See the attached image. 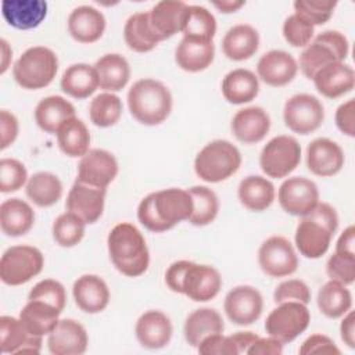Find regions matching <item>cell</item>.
<instances>
[{
	"instance_id": "6da1fadb",
	"label": "cell",
	"mask_w": 355,
	"mask_h": 355,
	"mask_svg": "<svg viewBox=\"0 0 355 355\" xmlns=\"http://www.w3.org/2000/svg\"><path fill=\"white\" fill-rule=\"evenodd\" d=\"M193 212V200L187 190L171 187L146 196L137 207L139 222L154 233L175 227L182 220H189Z\"/></svg>"
},
{
	"instance_id": "7a4b0ae2",
	"label": "cell",
	"mask_w": 355,
	"mask_h": 355,
	"mask_svg": "<svg viewBox=\"0 0 355 355\" xmlns=\"http://www.w3.org/2000/svg\"><path fill=\"white\" fill-rule=\"evenodd\" d=\"M108 254L118 272L128 277L143 275L150 263V254L141 232L129 222L115 225L107 237Z\"/></svg>"
},
{
	"instance_id": "3957f363",
	"label": "cell",
	"mask_w": 355,
	"mask_h": 355,
	"mask_svg": "<svg viewBox=\"0 0 355 355\" xmlns=\"http://www.w3.org/2000/svg\"><path fill=\"white\" fill-rule=\"evenodd\" d=\"M165 283L173 291L197 302L215 298L222 287L220 273L209 265L176 261L165 272Z\"/></svg>"
},
{
	"instance_id": "277c9868",
	"label": "cell",
	"mask_w": 355,
	"mask_h": 355,
	"mask_svg": "<svg viewBox=\"0 0 355 355\" xmlns=\"http://www.w3.org/2000/svg\"><path fill=\"white\" fill-rule=\"evenodd\" d=\"M338 227L336 209L327 202H319L315 209L301 216L295 229V245L305 258L316 259L324 255Z\"/></svg>"
},
{
	"instance_id": "5b68a950",
	"label": "cell",
	"mask_w": 355,
	"mask_h": 355,
	"mask_svg": "<svg viewBox=\"0 0 355 355\" xmlns=\"http://www.w3.org/2000/svg\"><path fill=\"white\" fill-rule=\"evenodd\" d=\"M128 107L137 122L148 126L159 125L172 111V94L159 80L140 79L128 92Z\"/></svg>"
},
{
	"instance_id": "8992f818",
	"label": "cell",
	"mask_w": 355,
	"mask_h": 355,
	"mask_svg": "<svg viewBox=\"0 0 355 355\" xmlns=\"http://www.w3.org/2000/svg\"><path fill=\"white\" fill-rule=\"evenodd\" d=\"M241 165L239 148L227 140H214L204 146L194 159L197 176L208 183H219L230 178Z\"/></svg>"
},
{
	"instance_id": "52a82bcc",
	"label": "cell",
	"mask_w": 355,
	"mask_h": 355,
	"mask_svg": "<svg viewBox=\"0 0 355 355\" xmlns=\"http://www.w3.org/2000/svg\"><path fill=\"white\" fill-rule=\"evenodd\" d=\"M58 71L55 53L44 46H35L22 53L12 67L15 82L29 90L49 86Z\"/></svg>"
},
{
	"instance_id": "ba28073f",
	"label": "cell",
	"mask_w": 355,
	"mask_h": 355,
	"mask_svg": "<svg viewBox=\"0 0 355 355\" xmlns=\"http://www.w3.org/2000/svg\"><path fill=\"white\" fill-rule=\"evenodd\" d=\"M349 53V43L338 31H324L311 42L300 54V69L308 79L323 67L333 62H343Z\"/></svg>"
},
{
	"instance_id": "9c48e42d",
	"label": "cell",
	"mask_w": 355,
	"mask_h": 355,
	"mask_svg": "<svg viewBox=\"0 0 355 355\" xmlns=\"http://www.w3.org/2000/svg\"><path fill=\"white\" fill-rule=\"evenodd\" d=\"M44 265L43 254L32 245L7 248L0 259V279L4 284L19 286L37 276Z\"/></svg>"
},
{
	"instance_id": "30bf717a",
	"label": "cell",
	"mask_w": 355,
	"mask_h": 355,
	"mask_svg": "<svg viewBox=\"0 0 355 355\" xmlns=\"http://www.w3.org/2000/svg\"><path fill=\"white\" fill-rule=\"evenodd\" d=\"M311 322V313L305 304L287 301L277 304L265 320V330L270 337L280 343H291L306 330Z\"/></svg>"
},
{
	"instance_id": "8fae6325",
	"label": "cell",
	"mask_w": 355,
	"mask_h": 355,
	"mask_svg": "<svg viewBox=\"0 0 355 355\" xmlns=\"http://www.w3.org/2000/svg\"><path fill=\"white\" fill-rule=\"evenodd\" d=\"M301 161V146L293 136H276L262 148L259 165L269 178L288 176Z\"/></svg>"
},
{
	"instance_id": "7c38bea8",
	"label": "cell",
	"mask_w": 355,
	"mask_h": 355,
	"mask_svg": "<svg viewBox=\"0 0 355 355\" xmlns=\"http://www.w3.org/2000/svg\"><path fill=\"white\" fill-rule=\"evenodd\" d=\"M286 126L300 135L315 132L324 119L323 104L312 94L300 93L291 96L283 110Z\"/></svg>"
},
{
	"instance_id": "4fadbf2b",
	"label": "cell",
	"mask_w": 355,
	"mask_h": 355,
	"mask_svg": "<svg viewBox=\"0 0 355 355\" xmlns=\"http://www.w3.org/2000/svg\"><path fill=\"white\" fill-rule=\"evenodd\" d=\"M262 272L270 277L290 276L298 269V258L293 244L283 236H270L258 250Z\"/></svg>"
},
{
	"instance_id": "5bb4252c",
	"label": "cell",
	"mask_w": 355,
	"mask_h": 355,
	"mask_svg": "<svg viewBox=\"0 0 355 355\" xmlns=\"http://www.w3.org/2000/svg\"><path fill=\"white\" fill-rule=\"evenodd\" d=\"M277 198L287 214L304 216L319 204V190L311 179L294 176L280 184Z\"/></svg>"
},
{
	"instance_id": "9a60e30c",
	"label": "cell",
	"mask_w": 355,
	"mask_h": 355,
	"mask_svg": "<svg viewBox=\"0 0 355 355\" xmlns=\"http://www.w3.org/2000/svg\"><path fill=\"white\" fill-rule=\"evenodd\" d=\"M223 308L234 324L248 326L259 319L263 309V300L255 287L247 284L237 286L226 294Z\"/></svg>"
},
{
	"instance_id": "2e32d148",
	"label": "cell",
	"mask_w": 355,
	"mask_h": 355,
	"mask_svg": "<svg viewBox=\"0 0 355 355\" xmlns=\"http://www.w3.org/2000/svg\"><path fill=\"white\" fill-rule=\"evenodd\" d=\"M118 175L116 158L107 150H89L79 161L76 182L107 189Z\"/></svg>"
},
{
	"instance_id": "e0dca14e",
	"label": "cell",
	"mask_w": 355,
	"mask_h": 355,
	"mask_svg": "<svg viewBox=\"0 0 355 355\" xmlns=\"http://www.w3.org/2000/svg\"><path fill=\"white\" fill-rule=\"evenodd\" d=\"M105 194L107 190L103 187H94L75 180L68 193L65 207L86 225H90L97 222L103 215Z\"/></svg>"
},
{
	"instance_id": "ac0fdd59",
	"label": "cell",
	"mask_w": 355,
	"mask_h": 355,
	"mask_svg": "<svg viewBox=\"0 0 355 355\" xmlns=\"http://www.w3.org/2000/svg\"><path fill=\"white\" fill-rule=\"evenodd\" d=\"M306 166L316 176H333L344 166L343 148L327 137L315 139L306 148Z\"/></svg>"
},
{
	"instance_id": "d6986e66",
	"label": "cell",
	"mask_w": 355,
	"mask_h": 355,
	"mask_svg": "<svg viewBox=\"0 0 355 355\" xmlns=\"http://www.w3.org/2000/svg\"><path fill=\"white\" fill-rule=\"evenodd\" d=\"M189 4L178 0H162L148 11V24L158 42L182 32Z\"/></svg>"
},
{
	"instance_id": "ffe728a7",
	"label": "cell",
	"mask_w": 355,
	"mask_h": 355,
	"mask_svg": "<svg viewBox=\"0 0 355 355\" xmlns=\"http://www.w3.org/2000/svg\"><path fill=\"white\" fill-rule=\"evenodd\" d=\"M86 329L73 319L58 320L49 334L47 345L53 355H80L87 349Z\"/></svg>"
},
{
	"instance_id": "44dd1931",
	"label": "cell",
	"mask_w": 355,
	"mask_h": 355,
	"mask_svg": "<svg viewBox=\"0 0 355 355\" xmlns=\"http://www.w3.org/2000/svg\"><path fill=\"white\" fill-rule=\"evenodd\" d=\"M258 76L269 86H284L290 83L297 72L295 58L284 50H270L265 53L257 64Z\"/></svg>"
},
{
	"instance_id": "7402d4cb",
	"label": "cell",
	"mask_w": 355,
	"mask_h": 355,
	"mask_svg": "<svg viewBox=\"0 0 355 355\" xmlns=\"http://www.w3.org/2000/svg\"><path fill=\"white\" fill-rule=\"evenodd\" d=\"M73 300L78 308L86 313H98L110 302L107 283L97 275H83L78 277L72 287Z\"/></svg>"
},
{
	"instance_id": "603a6c76",
	"label": "cell",
	"mask_w": 355,
	"mask_h": 355,
	"mask_svg": "<svg viewBox=\"0 0 355 355\" xmlns=\"http://www.w3.org/2000/svg\"><path fill=\"white\" fill-rule=\"evenodd\" d=\"M270 129V118L261 107H247L239 110L232 119V132L244 144L261 141Z\"/></svg>"
},
{
	"instance_id": "cb8c5ba5",
	"label": "cell",
	"mask_w": 355,
	"mask_h": 355,
	"mask_svg": "<svg viewBox=\"0 0 355 355\" xmlns=\"http://www.w3.org/2000/svg\"><path fill=\"white\" fill-rule=\"evenodd\" d=\"M136 337L139 343L150 349L164 348L172 337V323L161 311H147L136 322Z\"/></svg>"
},
{
	"instance_id": "d4e9b609",
	"label": "cell",
	"mask_w": 355,
	"mask_h": 355,
	"mask_svg": "<svg viewBox=\"0 0 355 355\" xmlns=\"http://www.w3.org/2000/svg\"><path fill=\"white\" fill-rule=\"evenodd\" d=\"M312 80L322 96L337 98L354 89L355 73L348 64L333 62L319 69Z\"/></svg>"
},
{
	"instance_id": "484cf974",
	"label": "cell",
	"mask_w": 355,
	"mask_h": 355,
	"mask_svg": "<svg viewBox=\"0 0 355 355\" xmlns=\"http://www.w3.org/2000/svg\"><path fill=\"white\" fill-rule=\"evenodd\" d=\"M0 344L3 354H37L42 348V337L29 334L19 318L4 315L0 318Z\"/></svg>"
},
{
	"instance_id": "4316f807",
	"label": "cell",
	"mask_w": 355,
	"mask_h": 355,
	"mask_svg": "<svg viewBox=\"0 0 355 355\" xmlns=\"http://www.w3.org/2000/svg\"><path fill=\"white\" fill-rule=\"evenodd\" d=\"M104 31V14L92 6H79L68 17V32L79 43H94Z\"/></svg>"
},
{
	"instance_id": "83f0119b",
	"label": "cell",
	"mask_w": 355,
	"mask_h": 355,
	"mask_svg": "<svg viewBox=\"0 0 355 355\" xmlns=\"http://www.w3.org/2000/svg\"><path fill=\"white\" fill-rule=\"evenodd\" d=\"M1 14L8 25L17 29L39 26L47 15V3L43 0H4Z\"/></svg>"
},
{
	"instance_id": "f1b7e54d",
	"label": "cell",
	"mask_w": 355,
	"mask_h": 355,
	"mask_svg": "<svg viewBox=\"0 0 355 355\" xmlns=\"http://www.w3.org/2000/svg\"><path fill=\"white\" fill-rule=\"evenodd\" d=\"M215 57L214 42L183 37L176 47L175 61L187 72H200L208 68Z\"/></svg>"
},
{
	"instance_id": "f546056e",
	"label": "cell",
	"mask_w": 355,
	"mask_h": 355,
	"mask_svg": "<svg viewBox=\"0 0 355 355\" xmlns=\"http://www.w3.org/2000/svg\"><path fill=\"white\" fill-rule=\"evenodd\" d=\"M259 47V33L248 24L232 26L222 39L223 54L233 61H243L252 57Z\"/></svg>"
},
{
	"instance_id": "4dcf8cb0",
	"label": "cell",
	"mask_w": 355,
	"mask_h": 355,
	"mask_svg": "<svg viewBox=\"0 0 355 355\" xmlns=\"http://www.w3.org/2000/svg\"><path fill=\"white\" fill-rule=\"evenodd\" d=\"M61 312L58 308L43 301L28 300V304L19 312V319L29 334L43 337L54 330Z\"/></svg>"
},
{
	"instance_id": "1f68e13d",
	"label": "cell",
	"mask_w": 355,
	"mask_h": 355,
	"mask_svg": "<svg viewBox=\"0 0 355 355\" xmlns=\"http://www.w3.org/2000/svg\"><path fill=\"white\" fill-rule=\"evenodd\" d=\"M35 222L32 207L21 198H8L0 205V226L4 234L18 237L28 233Z\"/></svg>"
},
{
	"instance_id": "d6a6232c",
	"label": "cell",
	"mask_w": 355,
	"mask_h": 355,
	"mask_svg": "<svg viewBox=\"0 0 355 355\" xmlns=\"http://www.w3.org/2000/svg\"><path fill=\"white\" fill-rule=\"evenodd\" d=\"M73 116L75 107L61 96L44 97L35 108V121L47 133H57L58 128Z\"/></svg>"
},
{
	"instance_id": "836d02e7",
	"label": "cell",
	"mask_w": 355,
	"mask_h": 355,
	"mask_svg": "<svg viewBox=\"0 0 355 355\" xmlns=\"http://www.w3.org/2000/svg\"><path fill=\"white\" fill-rule=\"evenodd\" d=\"M225 323L218 311L212 308H200L193 311L184 322V338L191 347L198 344L208 336L223 333Z\"/></svg>"
},
{
	"instance_id": "e575fe53",
	"label": "cell",
	"mask_w": 355,
	"mask_h": 355,
	"mask_svg": "<svg viewBox=\"0 0 355 355\" xmlns=\"http://www.w3.org/2000/svg\"><path fill=\"white\" fill-rule=\"evenodd\" d=\"M98 86L105 92L122 90L130 78V67L125 57L116 53H110L98 58L94 64Z\"/></svg>"
},
{
	"instance_id": "d590c367",
	"label": "cell",
	"mask_w": 355,
	"mask_h": 355,
	"mask_svg": "<svg viewBox=\"0 0 355 355\" xmlns=\"http://www.w3.org/2000/svg\"><path fill=\"white\" fill-rule=\"evenodd\" d=\"M61 89L68 96L82 100L92 96L98 87V76L96 68L78 62L69 65L61 78Z\"/></svg>"
},
{
	"instance_id": "8d00e7d4",
	"label": "cell",
	"mask_w": 355,
	"mask_h": 355,
	"mask_svg": "<svg viewBox=\"0 0 355 355\" xmlns=\"http://www.w3.org/2000/svg\"><path fill=\"white\" fill-rule=\"evenodd\" d=\"M237 196L247 209L261 212L272 205L275 200V186L266 178L251 175L240 182Z\"/></svg>"
},
{
	"instance_id": "74e56055",
	"label": "cell",
	"mask_w": 355,
	"mask_h": 355,
	"mask_svg": "<svg viewBox=\"0 0 355 355\" xmlns=\"http://www.w3.org/2000/svg\"><path fill=\"white\" fill-rule=\"evenodd\" d=\"M258 78L244 68L230 71L222 80V94L232 104L250 103L258 96Z\"/></svg>"
},
{
	"instance_id": "f35d334b",
	"label": "cell",
	"mask_w": 355,
	"mask_h": 355,
	"mask_svg": "<svg viewBox=\"0 0 355 355\" xmlns=\"http://www.w3.org/2000/svg\"><path fill=\"white\" fill-rule=\"evenodd\" d=\"M60 150L68 157H83L89 151L90 133L83 121L73 116L65 121L57 130Z\"/></svg>"
},
{
	"instance_id": "ab89813d",
	"label": "cell",
	"mask_w": 355,
	"mask_h": 355,
	"mask_svg": "<svg viewBox=\"0 0 355 355\" xmlns=\"http://www.w3.org/2000/svg\"><path fill=\"white\" fill-rule=\"evenodd\" d=\"M318 306L324 316L337 319L351 309V291L345 287V284L336 280H329L318 293Z\"/></svg>"
},
{
	"instance_id": "60d3db41",
	"label": "cell",
	"mask_w": 355,
	"mask_h": 355,
	"mask_svg": "<svg viewBox=\"0 0 355 355\" xmlns=\"http://www.w3.org/2000/svg\"><path fill=\"white\" fill-rule=\"evenodd\" d=\"M26 196L37 207L46 208L54 205L62 196V183L51 172H37L26 183Z\"/></svg>"
},
{
	"instance_id": "b9f144b4",
	"label": "cell",
	"mask_w": 355,
	"mask_h": 355,
	"mask_svg": "<svg viewBox=\"0 0 355 355\" xmlns=\"http://www.w3.org/2000/svg\"><path fill=\"white\" fill-rule=\"evenodd\" d=\"M123 37L128 47L137 53H147L159 43L148 24V11L136 12L128 18L123 26Z\"/></svg>"
},
{
	"instance_id": "7bdbcfd3",
	"label": "cell",
	"mask_w": 355,
	"mask_h": 355,
	"mask_svg": "<svg viewBox=\"0 0 355 355\" xmlns=\"http://www.w3.org/2000/svg\"><path fill=\"white\" fill-rule=\"evenodd\" d=\"M182 32L183 37L211 42L216 33V19L205 7L189 6Z\"/></svg>"
},
{
	"instance_id": "ee69618b",
	"label": "cell",
	"mask_w": 355,
	"mask_h": 355,
	"mask_svg": "<svg viewBox=\"0 0 355 355\" xmlns=\"http://www.w3.org/2000/svg\"><path fill=\"white\" fill-rule=\"evenodd\" d=\"M187 191L193 200V212L189 222L194 226H205L214 222L219 211V201L214 190L207 186H194Z\"/></svg>"
},
{
	"instance_id": "f6af8a7d",
	"label": "cell",
	"mask_w": 355,
	"mask_h": 355,
	"mask_svg": "<svg viewBox=\"0 0 355 355\" xmlns=\"http://www.w3.org/2000/svg\"><path fill=\"white\" fill-rule=\"evenodd\" d=\"M122 115V101L114 93L97 94L89 105L90 121L98 128H108L115 125Z\"/></svg>"
},
{
	"instance_id": "bcb514c9",
	"label": "cell",
	"mask_w": 355,
	"mask_h": 355,
	"mask_svg": "<svg viewBox=\"0 0 355 355\" xmlns=\"http://www.w3.org/2000/svg\"><path fill=\"white\" fill-rule=\"evenodd\" d=\"M85 222L72 212L58 215L53 223V237L61 247H73L85 236Z\"/></svg>"
},
{
	"instance_id": "7dc6e473",
	"label": "cell",
	"mask_w": 355,
	"mask_h": 355,
	"mask_svg": "<svg viewBox=\"0 0 355 355\" xmlns=\"http://www.w3.org/2000/svg\"><path fill=\"white\" fill-rule=\"evenodd\" d=\"M336 6L337 1L331 0H297L294 1V14L312 26L323 25L331 18Z\"/></svg>"
},
{
	"instance_id": "c3c4849f",
	"label": "cell",
	"mask_w": 355,
	"mask_h": 355,
	"mask_svg": "<svg viewBox=\"0 0 355 355\" xmlns=\"http://www.w3.org/2000/svg\"><path fill=\"white\" fill-rule=\"evenodd\" d=\"M28 179L26 168L14 158H3L0 161V191L11 193L19 190Z\"/></svg>"
},
{
	"instance_id": "681fc988",
	"label": "cell",
	"mask_w": 355,
	"mask_h": 355,
	"mask_svg": "<svg viewBox=\"0 0 355 355\" xmlns=\"http://www.w3.org/2000/svg\"><path fill=\"white\" fill-rule=\"evenodd\" d=\"M28 300H39L46 304H50L60 311H64L67 302V294L64 286L53 279H44L33 286Z\"/></svg>"
},
{
	"instance_id": "f907efd6",
	"label": "cell",
	"mask_w": 355,
	"mask_h": 355,
	"mask_svg": "<svg viewBox=\"0 0 355 355\" xmlns=\"http://www.w3.org/2000/svg\"><path fill=\"white\" fill-rule=\"evenodd\" d=\"M283 36L293 47H305L313 37V26L297 14H293L284 19Z\"/></svg>"
},
{
	"instance_id": "816d5d0a",
	"label": "cell",
	"mask_w": 355,
	"mask_h": 355,
	"mask_svg": "<svg viewBox=\"0 0 355 355\" xmlns=\"http://www.w3.org/2000/svg\"><path fill=\"white\" fill-rule=\"evenodd\" d=\"M273 301L276 304L297 301L306 305L311 301V290L305 282L300 279H290V280L282 282L276 287L273 293Z\"/></svg>"
},
{
	"instance_id": "f5cc1de1",
	"label": "cell",
	"mask_w": 355,
	"mask_h": 355,
	"mask_svg": "<svg viewBox=\"0 0 355 355\" xmlns=\"http://www.w3.org/2000/svg\"><path fill=\"white\" fill-rule=\"evenodd\" d=\"M326 272L330 280L340 282L345 286L352 284L355 280V258L334 252L327 261Z\"/></svg>"
},
{
	"instance_id": "db71d44e",
	"label": "cell",
	"mask_w": 355,
	"mask_h": 355,
	"mask_svg": "<svg viewBox=\"0 0 355 355\" xmlns=\"http://www.w3.org/2000/svg\"><path fill=\"white\" fill-rule=\"evenodd\" d=\"M197 349L202 355H239L237 348L230 336L225 337L222 333L205 337L198 344Z\"/></svg>"
},
{
	"instance_id": "11a10c76",
	"label": "cell",
	"mask_w": 355,
	"mask_h": 355,
	"mask_svg": "<svg viewBox=\"0 0 355 355\" xmlns=\"http://www.w3.org/2000/svg\"><path fill=\"white\" fill-rule=\"evenodd\" d=\"M298 352L301 355L309 354H340V349L334 344V341L324 336V334H312L308 337L302 345L300 347Z\"/></svg>"
},
{
	"instance_id": "9f6ffc18",
	"label": "cell",
	"mask_w": 355,
	"mask_h": 355,
	"mask_svg": "<svg viewBox=\"0 0 355 355\" xmlns=\"http://www.w3.org/2000/svg\"><path fill=\"white\" fill-rule=\"evenodd\" d=\"M336 125L344 135L355 136V100L349 98L336 111Z\"/></svg>"
},
{
	"instance_id": "6f0895ef",
	"label": "cell",
	"mask_w": 355,
	"mask_h": 355,
	"mask_svg": "<svg viewBox=\"0 0 355 355\" xmlns=\"http://www.w3.org/2000/svg\"><path fill=\"white\" fill-rule=\"evenodd\" d=\"M0 148L6 150L18 136V119L7 110L0 111Z\"/></svg>"
},
{
	"instance_id": "680465c9",
	"label": "cell",
	"mask_w": 355,
	"mask_h": 355,
	"mask_svg": "<svg viewBox=\"0 0 355 355\" xmlns=\"http://www.w3.org/2000/svg\"><path fill=\"white\" fill-rule=\"evenodd\" d=\"M283 343L275 337H258L247 349L250 355H282Z\"/></svg>"
},
{
	"instance_id": "91938a15",
	"label": "cell",
	"mask_w": 355,
	"mask_h": 355,
	"mask_svg": "<svg viewBox=\"0 0 355 355\" xmlns=\"http://www.w3.org/2000/svg\"><path fill=\"white\" fill-rule=\"evenodd\" d=\"M336 252L340 255L355 258V227L348 226L337 240Z\"/></svg>"
},
{
	"instance_id": "94428289",
	"label": "cell",
	"mask_w": 355,
	"mask_h": 355,
	"mask_svg": "<svg viewBox=\"0 0 355 355\" xmlns=\"http://www.w3.org/2000/svg\"><path fill=\"white\" fill-rule=\"evenodd\" d=\"M340 334L344 344L349 348H355V315L352 311H348L340 324Z\"/></svg>"
},
{
	"instance_id": "6125c7cd",
	"label": "cell",
	"mask_w": 355,
	"mask_h": 355,
	"mask_svg": "<svg viewBox=\"0 0 355 355\" xmlns=\"http://www.w3.org/2000/svg\"><path fill=\"white\" fill-rule=\"evenodd\" d=\"M259 336L255 334L254 331H237L234 334L230 336V338L233 340L236 348H237V352L239 354H243V352H247V349L250 348V345L258 338Z\"/></svg>"
},
{
	"instance_id": "be15d7a7",
	"label": "cell",
	"mask_w": 355,
	"mask_h": 355,
	"mask_svg": "<svg viewBox=\"0 0 355 355\" xmlns=\"http://www.w3.org/2000/svg\"><path fill=\"white\" fill-rule=\"evenodd\" d=\"M212 4L220 12L230 14V12H236L237 10H240L245 4V1H243V0H222V1H214Z\"/></svg>"
},
{
	"instance_id": "e7e4bbea",
	"label": "cell",
	"mask_w": 355,
	"mask_h": 355,
	"mask_svg": "<svg viewBox=\"0 0 355 355\" xmlns=\"http://www.w3.org/2000/svg\"><path fill=\"white\" fill-rule=\"evenodd\" d=\"M1 54H3V60H1V69H0V72L1 73H4L6 71H7V68H8V58L11 57V54H12V51H11V49H10V46H8V43H7V40L6 39H1Z\"/></svg>"
}]
</instances>
